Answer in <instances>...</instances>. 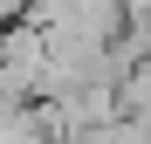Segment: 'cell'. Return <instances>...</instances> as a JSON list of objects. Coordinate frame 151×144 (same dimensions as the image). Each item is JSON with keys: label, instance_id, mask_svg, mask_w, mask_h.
<instances>
[{"label": "cell", "instance_id": "1", "mask_svg": "<svg viewBox=\"0 0 151 144\" xmlns=\"http://www.w3.org/2000/svg\"><path fill=\"white\" fill-rule=\"evenodd\" d=\"M28 7H35V0H0V28H14V21H28Z\"/></svg>", "mask_w": 151, "mask_h": 144}]
</instances>
